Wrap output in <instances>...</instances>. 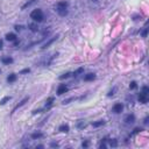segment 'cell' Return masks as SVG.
Segmentation results:
<instances>
[{
	"instance_id": "6da1fadb",
	"label": "cell",
	"mask_w": 149,
	"mask_h": 149,
	"mask_svg": "<svg viewBox=\"0 0 149 149\" xmlns=\"http://www.w3.org/2000/svg\"><path fill=\"white\" fill-rule=\"evenodd\" d=\"M68 2L66 1H60L56 5V11L61 16H65L68 14Z\"/></svg>"
},
{
	"instance_id": "7a4b0ae2",
	"label": "cell",
	"mask_w": 149,
	"mask_h": 149,
	"mask_svg": "<svg viewBox=\"0 0 149 149\" xmlns=\"http://www.w3.org/2000/svg\"><path fill=\"white\" fill-rule=\"evenodd\" d=\"M30 19H33L35 22H41V21H43V19H44V16H43V12H42V9H34L31 13H30Z\"/></svg>"
},
{
	"instance_id": "3957f363",
	"label": "cell",
	"mask_w": 149,
	"mask_h": 149,
	"mask_svg": "<svg viewBox=\"0 0 149 149\" xmlns=\"http://www.w3.org/2000/svg\"><path fill=\"white\" fill-rule=\"evenodd\" d=\"M68 91H69V88H68L65 84H60L58 88H57V94H58V96H62V94L66 93Z\"/></svg>"
},
{
	"instance_id": "277c9868",
	"label": "cell",
	"mask_w": 149,
	"mask_h": 149,
	"mask_svg": "<svg viewBox=\"0 0 149 149\" xmlns=\"http://www.w3.org/2000/svg\"><path fill=\"white\" fill-rule=\"evenodd\" d=\"M112 111L114 112V113H117V114H119L121 113L122 111H123V105L121 104V103H117L114 106H113V108H112Z\"/></svg>"
},
{
	"instance_id": "5b68a950",
	"label": "cell",
	"mask_w": 149,
	"mask_h": 149,
	"mask_svg": "<svg viewBox=\"0 0 149 149\" xmlns=\"http://www.w3.org/2000/svg\"><path fill=\"white\" fill-rule=\"evenodd\" d=\"M57 38H58V35H56V36L51 37V38H50L48 42H46V43H44V44L41 47V49H47V48H49V47H50V46H51V44H53V43H54V42H55Z\"/></svg>"
},
{
	"instance_id": "8992f818",
	"label": "cell",
	"mask_w": 149,
	"mask_h": 149,
	"mask_svg": "<svg viewBox=\"0 0 149 149\" xmlns=\"http://www.w3.org/2000/svg\"><path fill=\"white\" fill-rule=\"evenodd\" d=\"M139 101L142 103V104H147V103H148V94L141 92V93L139 94Z\"/></svg>"
},
{
	"instance_id": "52a82bcc",
	"label": "cell",
	"mask_w": 149,
	"mask_h": 149,
	"mask_svg": "<svg viewBox=\"0 0 149 149\" xmlns=\"http://www.w3.org/2000/svg\"><path fill=\"white\" fill-rule=\"evenodd\" d=\"M28 100H29V97H26V98H23V99H22V100H21V101H20V103H19V104H18V105H16V106H15L14 108H13V113H14V112H15V111H16V110H18L19 107L23 106V105H25V104H26V103H27Z\"/></svg>"
},
{
	"instance_id": "ba28073f",
	"label": "cell",
	"mask_w": 149,
	"mask_h": 149,
	"mask_svg": "<svg viewBox=\"0 0 149 149\" xmlns=\"http://www.w3.org/2000/svg\"><path fill=\"white\" fill-rule=\"evenodd\" d=\"M135 121V115L134 114H128L125 117V122L126 123H133Z\"/></svg>"
},
{
	"instance_id": "9c48e42d",
	"label": "cell",
	"mask_w": 149,
	"mask_h": 149,
	"mask_svg": "<svg viewBox=\"0 0 149 149\" xmlns=\"http://www.w3.org/2000/svg\"><path fill=\"white\" fill-rule=\"evenodd\" d=\"M96 79V75L94 73H88L84 76V80L85 82H91V80H94Z\"/></svg>"
},
{
	"instance_id": "30bf717a",
	"label": "cell",
	"mask_w": 149,
	"mask_h": 149,
	"mask_svg": "<svg viewBox=\"0 0 149 149\" xmlns=\"http://www.w3.org/2000/svg\"><path fill=\"white\" fill-rule=\"evenodd\" d=\"M58 130L62 132V133H68V132L70 130V127H69V125H61Z\"/></svg>"
},
{
	"instance_id": "8fae6325",
	"label": "cell",
	"mask_w": 149,
	"mask_h": 149,
	"mask_svg": "<svg viewBox=\"0 0 149 149\" xmlns=\"http://www.w3.org/2000/svg\"><path fill=\"white\" fill-rule=\"evenodd\" d=\"M6 40L7 41H15L16 40V35L13 34V33H8V34H6Z\"/></svg>"
},
{
	"instance_id": "7c38bea8",
	"label": "cell",
	"mask_w": 149,
	"mask_h": 149,
	"mask_svg": "<svg viewBox=\"0 0 149 149\" xmlns=\"http://www.w3.org/2000/svg\"><path fill=\"white\" fill-rule=\"evenodd\" d=\"M16 80V75L15 73H11L8 77H7V82L8 83H14Z\"/></svg>"
},
{
	"instance_id": "4fadbf2b",
	"label": "cell",
	"mask_w": 149,
	"mask_h": 149,
	"mask_svg": "<svg viewBox=\"0 0 149 149\" xmlns=\"http://www.w3.org/2000/svg\"><path fill=\"white\" fill-rule=\"evenodd\" d=\"M28 27H29V29L33 31V33H36L37 30H38V26L36 25V23H29L28 25Z\"/></svg>"
},
{
	"instance_id": "5bb4252c",
	"label": "cell",
	"mask_w": 149,
	"mask_h": 149,
	"mask_svg": "<svg viewBox=\"0 0 149 149\" xmlns=\"http://www.w3.org/2000/svg\"><path fill=\"white\" fill-rule=\"evenodd\" d=\"M1 62H2L4 64H11V63H13V58H12V57H2V58H1Z\"/></svg>"
},
{
	"instance_id": "9a60e30c",
	"label": "cell",
	"mask_w": 149,
	"mask_h": 149,
	"mask_svg": "<svg viewBox=\"0 0 149 149\" xmlns=\"http://www.w3.org/2000/svg\"><path fill=\"white\" fill-rule=\"evenodd\" d=\"M103 125H105V121L104 120H99V121H96V122H92V126L93 127H100V126H103Z\"/></svg>"
},
{
	"instance_id": "2e32d148",
	"label": "cell",
	"mask_w": 149,
	"mask_h": 149,
	"mask_svg": "<svg viewBox=\"0 0 149 149\" xmlns=\"http://www.w3.org/2000/svg\"><path fill=\"white\" fill-rule=\"evenodd\" d=\"M41 138H43V134H42V133H33V134H31V139H34V140L41 139Z\"/></svg>"
},
{
	"instance_id": "e0dca14e",
	"label": "cell",
	"mask_w": 149,
	"mask_h": 149,
	"mask_svg": "<svg viewBox=\"0 0 149 149\" xmlns=\"http://www.w3.org/2000/svg\"><path fill=\"white\" fill-rule=\"evenodd\" d=\"M54 100H55V98H54V97L48 98V99L46 100V106H48V107H49V106H51V104H53V101H54Z\"/></svg>"
},
{
	"instance_id": "ac0fdd59",
	"label": "cell",
	"mask_w": 149,
	"mask_h": 149,
	"mask_svg": "<svg viewBox=\"0 0 149 149\" xmlns=\"http://www.w3.org/2000/svg\"><path fill=\"white\" fill-rule=\"evenodd\" d=\"M110 146H111V147H113V148L118 147V141H117L115 139H112V140H110Z\"/></svg>"
},
{
	"instance_id": "d6986e66",
	"label": "cell",
	"mask_w": 149,
	"mask_h": 149,
	"mask_svg": "<svg viewBox=\"0 0 149 149\" xmlns=\"http://www.w3.org/2000/svg\"><path fill=\"white\" fill-rule=\"evenodd\" d=\"M9 100H11V97L7 96V97H5V98H2V99L0 100V105H5V104H6L7 101H9Z\"/></svg>"
},
{
	"instance_id": "ffe728a7",
	"label": "cell",
	"mask_w": 149,
	"mask_h": 149,
	"mask_svg": "<svg viewBox=\"0 0 149 149\" xmlns=\"http://www.w3.org/2000/svg\"><path fill=\"white\" fill-rule=\"evenodd\" d=\"M70 76H71V73H70V72H66V73H63L62 76H60L58 78H60L61 80H63V79H66V78H69Z\"/></svg>"
},
{
	"instance_id": "44dd1931",
	"label": "cell",
	"mask_w": 149,
	"mask_h": 149,
	"mask_svg": "<svg viewBox=\"0 0 149 149\" xmlns=\"http://www.w3.org/2000/svg\"><path fill=\"white\" fill-rule=\"evenodd\" d=\"M83 71H84V69H83V68H79V69H77V70H76V71H75V72L72 73V76H75V77H77V76H78L79 73H82Z\"/></svg>"
},
{
	"instance_id": "7402d4cb",
	"label": "cell",
	"mask_w": 149,
	"mask_h": 149,
	"mask_svg": "<svg viewBox=\"0 0 149 149\" xmlns=\"http://www.w3.org/2000/svg\"><path fill=\"white\" fill-rule=\"evenodd\" d=\"M77 127H78L79 129H82V128H84V127H85V122H84L83 120H79V121L77 122Z\"/></svg>"
},
{
	"instance_id": "603a6c76",
	"label": "cell",
	"mask_w": 149,
	"mask_h": 149,
	"mask_svg": "<svg viewBox=\"0 0 149 149\" xmlns=\"http://www.w3.org/2000/svg\"><path fill=\"white\" fill-rule=\"evenodd\" d=\"M129 89L130 90H136L138 89V84H136V82H130V84H129Z\"/></svg>"
},
{
	"instance_id": "cb8c5ba5",
	"label": "cell",
	"mask_w": 149,
	"mask_h": 149,
	"mask_svg": "<svg viewBox=\"0 0 149 149\" xmlns=\"http://www.w3.org/2000/svg\"><path fill=\"white\" fill-rule=\"evenodd\" d=\"M35 1H36V0H30V1H28V2H26V4H25V5L22 6V9H25L26 7H28V6H30V5H31V4H34Z\"/></svg>"
},
{
	"instance_id": "d4e9b609",
	"label": "cell",
	"mask_w": 149,
	"mask_h": 149,
	"mask_svg": "<svg viewBox=\"0 0 149 149\" xmlns=\"http://www.w3.org/2000/svg\"><path fill=\"white\" fill-rule=\"evenodd\" d=\"M72 100H76V98H73V97H72V98L65 99V100H63V103H62V104H63V105H66V104H69V103H70V101H72Z\"/></svg>"
},
{
	"instance_id": "484cf974",
	"label": "cell",
	"mask_w": 149,
	"mask_h": 149,
	"mask_svg": "<svg viewBox=\"0 0 149 149\" xmlns=\"http://www.w3.org/2000/svg\"><path fill=\"white\" fill-rule=\"evenodd\" d=\"M89 146H90V142H89V141H84V142L82 143V147H83V148H88Z\"/></svg>"
},
{
	"instance_id": "4316f807",
	"label": "cell",
	"mask_w": 149,
	"mask_h": 149,
	"mask_svg": "<svg viewBox=\"0 0 149 149\" xmlns=\"http://www.w3.org/2000/svg\"><path fill=\"white\" fill-rule=\"evenodd\" d=\"M142 93H146V94H148V93H149L148 86H143V88H142Z\"/></svg>"
},
{
	"instance_id": "83f0119b",
	"label": "cell",
	"mask_w": 149,
	"mask_h": 149,
	"mask_svg": "<svg viewBox=\"0 0 149 149\" xmlns=\"http://www.w3.org/2000/svg\"><path fill=\"white\" fill-rule=\"evenodd\" d=\"M147 34H148V28H145V30L142 31V37H147Z\"/></svg>"
},
{
	"instance_id": "f1b7e54d",
	"label": "cell",
	"mask_w": 149,
	"mask_h": 149,
	"mask_svg": "<svg viewBox=\"0 0 149 149\" xmlns=\"http://www.w3.org/2000/svg\"><path fill=\"white\" fill-rule=\"evenodd\" d=\"M42 108H40V110H35V111H33V114H37V113H42Z\"/></svg>"
},
{
	"instance_id": "f546056e",
	"label": "cell",
	"mask_w": 149,
	"mask_h": 149,
	"mask_svg": "<svg viewBox=\"0 0 149 149\" xmlns=\"http://www.w3.org/2000/svg\"><path fill=\"white\" fill-rule=\"evenodd\" d=\"M141 130H142L141 128H135V129L133 130V134H138V133H140Z\"/></svg>"
},
{
	"instance_id": "4dcf8cb0",
	"label": "cell",
	"mask_w": 149,
	"mask_h": 149,
	"mask_svg": "<svg viewBox=\"0 0 149 149\" xmlns=\"http://www.w3.org/2000/svg\"><path fill=\"white\" fill-rule=\"evenodd\" d=\"M114 92H115V88H114L113 90H111V91L108 92V94H107V96H108V97H111V96H113V94H114Z\"/></svg>"
},
{
	"instance_id": "1f68e13d",
	"label": "cell",
	"mask_w": 149,
	"mask_h": 149,
	"mask_svg": "<svg viewBox=\"0 0 149 149\" xmlns=\"http://www.w3.org/2000/svg\"><path fill=\"white\" fill-rule=\"evenodd\" d=\"M22 28H23L22 26H15V30H16V31H20V30H22Z\"/></svg>"
},
{
	"instance_id": "d6a6232c",
	"label": "cell",
	"mask_w": 149,
	"mask_h": 149,
	"mask_svg": "<svg viewBox=\"0 0 149 149\" xmlns=\"http://www.w3.org/2000/svg\"><path fill=\"white\" fill-rule=\"evenodd\" d=\"M29 71H30V69H25V70H22V71H21V73H28Z\"/></svg>"
},
{
	"instance_id": "836d02e7",
	"label": "cell",
	"mask_w": 149,
	"mask_h": 149,
	"mask_svg": "<svg viewBox=\"0 0 149 149\" xmlns=\"http://www.w3.org/2000/svg\"><path fill=\"white\" fill-rule=\"evenodd\" d=\"M50 146H51V147H54V148H55V147H58V143H57V142H53V143H51V145H50Z\"/></svg>"
},
{
	"instance_id": "e575fe53",
	"label": "cell",
	"mask_w": 149,
	"mask_h": 149,
	"mask_svg": "<svg viewBox=\"0 0 149 149\" xmlns=\"http://www.w3.org/2000/svg\"><path fill=\"white\" fill-rule=\"evenodd\" d=\"M106 148V145H105V143H101V145H100V149H105Z\"/></svg>"
},
{
	"instance_id": "d590c367",
	"label": "cell",
	"mask_w": 149,
	"mask_h": 149,
	"mask_svg": "<svg viewBox=\"0 0 149 149\" xmlns=\"http://www.w3.org/2000/svg\"><path fill=\"white\" fill-rule=\"evenodd\" d=\"M36 148H44V146H43V145H38Z\"/></svg>"
},
{
	"instance_id": "8d00e7d4",
	"label": "cell",
	"mask_w": 149,
	"mask_h": 149,
	"mask_svg": "<svg viewBox=\"0 0 149 149\" xmlns=\"http://www.w3.org/2000/svg\"><path fill=\"white\" fill-rule=\"evenodd\" d=\"M2 44H4V43H2V41H1V40H0V50H1V49H2Z\"/></svg>"
},
{
	"instance_id": "74e56055",
	"label": "cell",
	"mask_w": 149,
	"mask_h": 149,
	"mask_svg": "<svg viewBox=\"0 0 149 149\" xmlns=\"http://www.w3.org/2000/svg\"><path fill=\"white\" fill-rule=\"evenodd\" d=\"M148 118H146V119H145V121H143V122H145V123H148Z\"/></svg>"
},
{
	"instance_id": "f35d334b",
	"label": "cell",
	"mask_w": 149,
	"mask_h": 149,
	"mask_svg": "<svg viewBox=\"0 0 149 149\" xmlns=\"http://www.w3.org/2000/svg\"><path fill=\"white\" fill-rule=\"evenodd\" d=\"M93 1H97V0H93Z\"/></svg>"
}]
</instances>
